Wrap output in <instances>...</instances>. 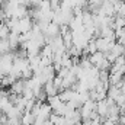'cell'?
Returning a JSON list of instances; mask_svg holds the SVG:
<instances>
[{"label":"cell","instance_id":"9","mask_svg":"<svg viewBox=\"0 0 125 125\" xmlns=\"http://www.w3.org/2000/svg\"><path fill=\"white\" fill-rule=\"evenodd\" d=\"M108 1H111V0H108Z\"/></svg>","mask_w":125,"mask_h":125},{"label":"cell","instance_id":"4","mask_svg":"<svg viewBox=\"0 0 125 125\" xmlns=\"http://www.w3.org/2000/svg\"><path fill=\"white\" fill-rule=\"evenodd\" d=\"M58 96H60V99H61L64 103H68V102L76 96V92H74V90H71V89H64L62 92L58 93Z\"/></svg>","mask_w":125,"mask_h":125},{"label":"cell","instance_id":"3","mask_svg":"<svg viewBox=\"0 0 125 125\" xmlns=\"http://www.w3.org/2000/svg\"><path fill=\"white\" fill-rule=\"evenodd\" d=\"M89 58V61H90V64H92V67H94V68H100V65L103 64V61H105V54L103 52H99V51H96L94 54H92V55H89L87 57Z\"/></svg>","mask_w":125,"mask_h":125},{"label":"cell","instance_id":"6","mask_svg":"<svg viewBox=\"0 0 125 125\" xmlns=\"http://www.w3.org/2000/svg\"><path fill=\"white\" fill-rule=\"evenodd\" d=\"M9 33H10V29L7 28V25L6 23H0V39H7Z\"/></svg>","mask_w":125,"mask_h":125},{"label":"cell","instance_id":"2","mask_svg":"<svg viewBox=\"0 0 125 125\" xmlns=\"http://www.w3.org/2000/svg\"><path fill=\"white\" fill-rule=\"evenodd\" d=\"M26 89V80L25 79H18L12 86H10V93L13 94H18V96H22V93H23V90Z\"/></svg>","mask_w":125,"mask_h":125},{"label":"cell","instance_id":"1","mask_svg":"<svg viewBox=\"0 0 125 125\" xmlns=\"http://www.w3.org/2000/svg\"><path fill=\"white\" fill-rule=\"evenodd\" d=\"M115 42H116V41L109 39V38H94V44H96L97 51H99V52H103V54L109 52Z\"/></svg>","mask_w":125,"mask_h":125},{"label":"cell","instance_id":"8","mask_svg":"<svg viewBox=\"0 0 125 125\" xmlns=\"http://www.w3.org/2000/svg\"><path fill=\"white\" fill-rule=\"evenodd\" d=\"M114 125H119V124H114Z\"/></svg>","mask_w":125,"mask_h":125},{"label":"cell","instance_id":"5","mask_svg":"<svg viewBox=\"0 0 125 125\" xmlns=\"http://www.w3.org/2000/svg\"><path fill=\"white\" fill-rule=\"evenodd\" d=\"M35 124V116L32 112H23L21 116V125H33Z\"/></svg>","mask_w":125,"mask_h":125},{"label":"cell","instance_id":"7","mask_svg":"<svg viewBox=\"0 0 125 125\" xmlns=\"http://www.w3.org/2000/svg\"><path fill=\"white\" fill-rule=\"evenodd\" d=\"M124 58H125V48H124Z\"/></svg>","mask_w":125,"mask_h":125}]
</instances>
